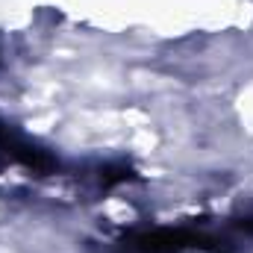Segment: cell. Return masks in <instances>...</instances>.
Masks as SVG:
<instances>
[{"label": "cell", "mask_w": 253, "mask_h": 253, "mask_svg": "<svg viewBox=\"0 0 253 253\" xmlns=\"http://www.w3.org/2000/svg\"><path fill=\"white\" fill-rule=\"evenodd\" d=\"M209 239L191 230H150L121 242V253H183L189 248H206Z\"/></svg>", "instance_id": "cell-1"}, {"label": "cell", "mask_w": 253, "mask_h": 253, "mask_svg": "<svg viewBox=\"0 0 253 253\" xmlns=\"http://www.w3.org/2000/svg\"><path fill=\"white\" fill-rule=\"evenodd\" d=\"M0 147H3L15 162L27 165V168H33V171H50V168H53V162H50L42 150H36V147H30L27 141H21L15 132H9L3 124H0Z\"/></svg>", "instance_id": "cell-2"}]
</instances>
